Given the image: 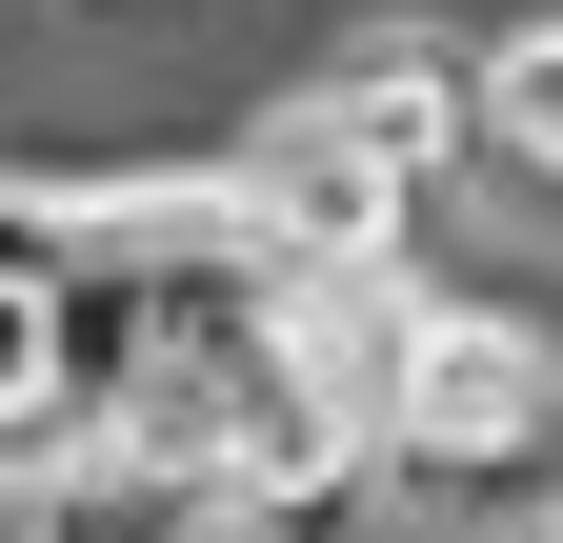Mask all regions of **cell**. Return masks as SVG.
<instances>
[{"mask_svg":"<svg viewBox=\"0 0 563 543\" xmlns=\"http://www.w3.org/2000/svg\"><path fill=\"white\" fill-rule=\"evenodd\" d=\"M443 142H483V60H443L422 21H383V41L302 60V81L222 142V181H242V222L302 262V282H363V262H422Z\"/></svg>","mask_w":563,"mask_h":543,"instance_id":"6da1fadb","label":"cell"},{"mask_svg":"<svg viewBox=\"0 0 563 543\" xmlns=\"http://www.w3.org/2000/svg\"><path fill=\"white\" fill-rule=\"evenodd\" d=\"M383 484L443 523V543H504V523L563 484V343H543V302H443L422 402H402V443H383Z\"/></svg>","mask_w":563,"mask_h":543,"instance_id":"7a4b0ae2","label":"cell"},{"mask_svg":"<svg viewBox=\"0 0 563 543\" xmlns=\"http://www.w3.org/2000/svg\"><path fill=\"white\" fill-rule=\"evenodd\" d=\"M463 162H504L523 201H563V21L483 41V142H463Z\"/></svg>","mask_w":563,"mask_h":543,"instance_id":"3957f363","label":"cell"},{"mask_svg":"<svg viewBox=\"0 0 563 543\" xmlns=\"http://www.w3.org/2000/svg\"><path fill=\"white\" fill-rule=\"evenodd\" d=\"M60 242H81V181H0V302H41Z\"/></svg>","mask_w":563,"mask_h":543,"instance_id":"277c9868","label":"cell"},{"mask_svg":"<svg viewBox=\"0 0 563 543\" xmlns=\"http://www.w3.org/2000/svg\"><path fill=\"white\" fill-rule=\"evenodd\" d=\"M504 543H563V484H543V503H523V523H504Z\"/></svg>","mask_w":563,"mask_h":543,"instance_id":"5b68a950","label":"cell"},{"mask_svg":"<svg viewBox=\"0 0 563 543\" xmlns=\"http://www.w3.org/2000/svg\"><path fill=\"white\" fill-rule=\"evenodd\" d=\"M121 21H181V0H121Z\"/></svg>","mask_w":563,"mask_h":543,"instance_id":"8992f818","label":"cell"}]
</instances>
